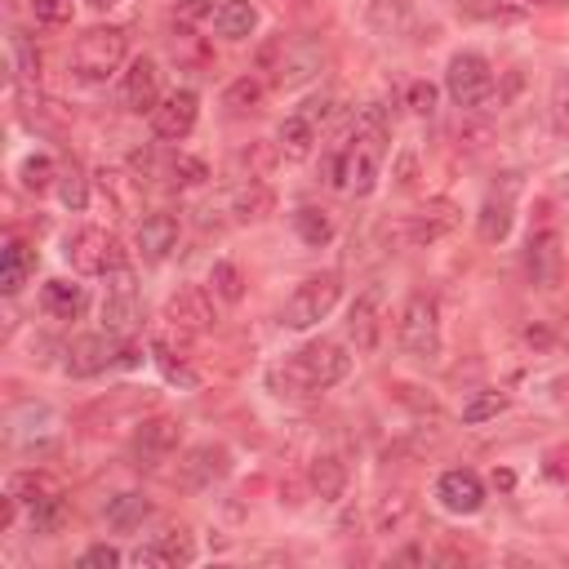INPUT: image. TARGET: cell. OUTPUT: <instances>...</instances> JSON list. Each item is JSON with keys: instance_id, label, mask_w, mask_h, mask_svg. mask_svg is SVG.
Returning <instances> with one entry per match:
<instances>
[{"instance_id": "cell-2", "label": "cell", "mask_w": 569, "mask_h": 569, "mask_svg": "<svg viewBox=\"0 0 569 569\" xmlns=\"http://www.w3.org/2000/svg\"><path fill=\"white\" fill-rule=\"evenodd\" d=\"M351 369V356L333 342V338H316L307 347H298L284 369H276L271 382H284L280 396H307V391H329L333 382H342Z\"/></svg>"}, {"instance_id": "cell-44", "label": "cell", "mask_w": 569, "mask_h": 569, "mask_svg": "<svg viewBox=\"0 0 569 569\" xmlns=\"http://www.w3.org/2000/svg\"><path fill=\"white\" fill-rule=\"evenodd\" d=\"M31 13L44 27H62V22H71V0H31Z\"/></svg>"}, {"instance_id": "cell-24", "label": "cell", "mask_w": 569, "mask_h": 569, "mask_svg": "<svg viewBox=\"0 0 569 569\" xmlns=\"http://www.w3.org/2000/svg\"><path fill=\"white\" fill-rule=\"evenodd\" d=\"M511 218H516V200H511V182H507V191H502V196H498V191H489V196H485V204H480V218H476L480 240H485V244L507 240Z\"/></svg>"}, {"instance_id": "cell-38", "label": "cell", "mask_w": 569, "mask_h": 569, "mask_svg": "<svg viewBox=\"0 0 569 569\" xmlns=\"http://www.w3.org/2000/svg\"><path fill=\"white\" fill-rule=\"evenodd\" d=\"M93 178H98V191L116 204V213H129V204H133V178L120 173V169H107V164H102Z\"/></svg>"}, {"instance_id": "cell-18", "label": "cell", "mask_w": 569, "mask_h": 569, "mask_svg": "<svg viewBox=\"0 0 569 569\" xmlns=\"http://www.w3.org/2000/svg\"><path fill=\"white\" fill-rule=\"evenodd\" d=\"M120 107L133 116H151L160 107V71L151 58H133L120 76Z\"/></svg>"}, {"instance_id": "cell-25", "label": "cell", "mask_w": 569, "mask_h": 569, "mask_svg": "<svg viewBox=\"0 0 569 569\" xmlns=\"http://www.w3.org/2000/svg\"><path fill=\"white\" fill-rule=\"evenodd\" d=\"M40 307L44 316L53 320H80L89 298H84V284H71V280H44L40 284Z\"/></svg>"}, {"instance_id": "cell-37", "label": "cell", "mask_w": 569, "mask_h": 569, "mask_svg": "<svg viewBox=\"0 0 569 569\" xmlns=\"http://www.w3.org/2000/svg\"><path fill=\"white\" fill-rule=\"evenodd\" d=\"M209 289H213V298H222V302H240V298H244V271L222 258V262L209 267Z\"/></svg>"}, {"instance_id": "cell-11", "label": "cell", "mask_w": 569, "mask_h": 569, "mask_svg": "<svg viewBox=\"0 0 569 569\" xmlns=\"http://www.w3.org/2000/svg\"><path fill=\"white\" fill-rule=\"evenodd\" d=\"M142 320V302H138V289H133V276L129 267H116L111 271V284H107V298H102V329L116 333V338H129Z\"/></svg>"}, {"instance_id": "cell-34", "label": "cell", "mask_w": 569, "mask_h": 569, "mask_svg": "<svg viewBox=\"0 0 569 569\" xmlns=\"http://www.w3.org/2000/svg\"><path fill=\"white\" fill-rule=\"evenodd\" d=\"M58 200H62L71 213H80V209L89 204V178H84V169H80L76 160H67V164L58 169Z\"/></svg>"}, {"instance_id": "cell-46", "label": "cell", "mask_w": 569, "mask_h": 569, "mask_svg": "<svg viewBox=\"0 0 569 569\" xmlns=\"http://www.w3.org/2000/svg\"><path fill=\"white\" fill-rule=\"evenodd\" d=\"M551 120H556V129L560 133H569V71L556 80V89H551Z\"/></svg>"}, {"instance_id": "cell-15", "label": "cell", "mask_w": 569, "mask_h": 569, "mask_svg": "<svg viewBox=\"0 0 569 569\" xmlns=\"http://www.w3.org/2000/svg\"><path fill=\"white\" fill-rule=\"evenodd\" d=\"M178 440H182V422H178V418H169V413L142 418L138 431H133V458H138V467L164 462V458L178 449Z\"/></svg>"}, {"instance_id": "cell-56", "label": "cell", "mask_w": 569, "mask_h": 569, "mask_svg": "<svg viewBox=\"0 0 569 569\" xmlns=\"http://www.w3.org/2000/svg\"><path fill=\"white\" fill-rule=\"evenodd\" d=\"M525 4H529V9H538V4H556V0H525Z\"/></svg>"}, {"instance_id": "cell-45", "label": "cell", "mask_w": 569, "mask_h": 569, "mask_svg": "<svg viewBox=\"0 0 569 569\" xmlns=\"http://www.w3.org/2000/svg\"><path fill=\"white\" fill-rule=\"evenodd\" d=\"M213 13H218L213 0H178V4H173V18H178L182 27H196V22L213 18Z\"/></svg>"}, {"instance_id": "cell-52", "label": "cell", "mask_w": 569, "mask_h": 569, "mask_svg": "<svg viewBox=\"0 0 569 569\" xmlns=\"http://www.w3.org/2000/svg\"><path fill=\"white\" fill-rule=\"evenodd\" d=\"M525 342L529 347H551V329L547 325H525Z\"/></svg>"}, {"instance_id": "cell-26", "label": "cell", "mask_w": 569, "mask_h": 569, "mask_svg": "<svg viewBox=\"0 0 569 569\" xmlns=\"http://www.w3.org/2000/svg\"><path fill=\"white\" fill-rule=\"evenodd\" d=\"M307 485H311V493L320 502H338L342 489H347V462L338 453H316L307 462Z\"/></svg>"}, {"instance_id": "cell-39", "label": "cell", "mask_w": 569, "mask_h": 569, "mask_svg": "<svg viewBox=\"0 0 569 569\" xmlns=\"http://www.w3.org/2000/svg\"><path fill=\"white\" fill-rule=\"evenodd\" d=\"M511 400H507V391H476L467 405H462V422H489V418H498L502 409H507Z\"/></svg>"}, {"instance_id": "cell-23", "label": "cell", "mask_w": 569, "mask_h": 569, "mask_svg": "<svg viewBox=\"0 0 569 569\" xmlns=\"http://www.w3.org/2000/svg\"><path fill=\"white\" fill-rule=\"evenodd\" d=\"M413 516H418V502H413V493L409 489H387L382 498H378V507H373V533H405L409 525H413Z\"/></svg>"}, {"instance_id": "cell-42", "label": "cell", "mask_w": 569, "mask_h": 569, "mask_svg": "<svg viewBox=\"0 0 569 569\" xmlns=\"http://www.w3.org/2000/svg\"><path fill=\"white\" fill-rule=\"evenodd\" d=\"M169 173H173V182L178 187H200L204 178H209V164L200 160V156H173V164H169Z\"/></svg>"}, {"instance_id": "cell-54", "label": "cell", "mask_w": 569, "mask_h": 569, "mask_svg": "<svg viewBox=\"0 0 569 569\" xmlns=\"http://www.w3.org/2000/svg\"><path fill=\"white\" fill-rule=\"evenodd\" d=\"M560 342L569 347V311H565V320H560Z\"/></svg>"}, {"instance_id": "cell-10", "label": "cell", "mask_w": 569, "mask_h": 569, "mask_svg": "<svg viewBox=\"0 0 569 569\" xmlns=\"http://www.w3.org/2000/svg\"><path fill=\"white\" fill-rule=\"evenodd\" d=\"M458 222H462V209H458L453 200H445V196H431L427 204H418V209L405 218V244L427 249V244L445 240Z\"/></svg>"}, {"instance_id": "cell-30", "label": "cell", "mask_w": 569, "mask_h": 569, "mask_svg": "<svg viewBox=\"0 0 569 569\" xmlns=\"http://www.w3.org/2000/svg\"><path fill=\"white\" fill-rule=\"evenodd\" d=\"M213 22H218V36H227V40H249L253 27H258V9H253L249 0H222L218 13H213Z\"/></svg>"}, {"instance_id": "cell-6", "label": "cell", "mask_w": 569, "mask_h": 569, "mask_svg": "<svg viewBox=\"0 0 569 569\" xmlns=\"http://www.w3.org/2000/svg\"><path fill=\"white\" fill-rule=\"evenodd\" d=\"M129 58V36L120 27H89L76 49H71V67L80 80H107L111 71H120Z\"/></svg>"}, {"instance_id": "cell-21", "label": "cell", "mask_w": 569, "mask_h": 569, "mask_svg": "<svg viewBox=\"0 0 569 569\" xmlns=\"http://www.w3.org/2000/svg\"><path fill=\"white\" fill-rule=\"evenodd\" d=\"M133 244H138V253H142L147 262H164V258L178 249V218L164 213V209L147 213V218L138 222V231H133Z\"/></svg>"}, {"instance_id": "cell-28", "label": "cell", "mask_w": 569, "mask_h": 569, "mask_svg": "<svg viewBox=\"0 0 569 569\" xmlns=\"http://www.w3.org/2000/svg\"><path fill=\"white\" fill-rule=\"evenodd\" d=\"M31 271H36V253H31L22 240H9V244H4V258H0V293H4V298L22 293V284H27Z\"/></svg>"}, {"instance_id": "cell-55", "label": "cell", "mask_w": 569, "mask_h": 569, "mask_svg": "<svg viewBox=\"0 0 569 569\" xmlns=\"http://www.w3.org/2000/svg\"><path fill=\"white\" fill-rule=\"evenodd\" d=\"M89 4H93V9H111L116 0H89Z\"/></svg>"}, {"instance_id": "cell-33", "label": "cell", "mask_w": 569, "mask_h": 569, "mask_svg": "<svg viewBox=\"0 0 569 569\" xmlns=\"http://www.w3.org/2000/svg\"><path fill=\"white\" fill-rule=\"evenodd\" d=\"M365 22L378 36H396L409 22V0H365Z\"/></svg>"}, {"instance_id": "cell-22", "label": "cell", "mask_w": 569, "mask_h": 569, "mask_svg": "<svg viewBox=\"0 0 569 569\" xmlns=\"http://www.w3.org/2000/svg\"><path fill=\"white\" fill-rule=\"evenodd\" d=\"M271 209H276V191H271L262 178H240V182L227 191V213H231V222H262Z\"/></svg>"}, {"instance_id": "cell-16", "label": "cell", "mask_w": 569, "mask_h": 569, "mask_svg": "<svg viewBox=\"0 0 569 569\" xmlns=\"http://www.w3.org/2000/svg\"><path fill=\"white\" fill-rule=\"evenodd\" d=\"M196 116H200L196 89H173V93L160 98V107L151 111V133L164 138V142H182V138L196 129Z\"/></svg>"}, {"instance_id": "cell-20", "label": "cell", "mask_w": 569, "mask_h": 569, "mask_svg": "<svg viewBox=\"0 0 569 569\" xmlns=\"http://www.w3.org/2000/svg\"><path fill=\"white\" fill-rule=\"evenodd\" d=\"M196 560V542H191V533L187 529H169V533H160L156 542H147V547H138L133 551V565L142 569H178V565H191Z\"/></svg>"}, {"instance_id": "cell-9", "label": "cell", "mask_w": 569, "mask_h": 569, "mask_svg": "<svg viewBox=\"0 0 569 569\" xmlns=\"http://www.w3.org/2000/svg\"><path fill=\"white\" fill-rule=\"evenodd\" d=\"M565 271V244H560V231L551 222L533 227L529 231V244H525V276L533 289H556Z\"/></svg>"}, {"instance_id": "cell-29", "label": "cell", "mask_w": 569, "mask_h": 569, "mask_svg": "<svg viewBox=\"0 0 569 569\" xmlns=\"http://www.w3.org/2000/svg\"><path fill=\"white\" fill-rule=\"evenodd\" d=\"M276 147H280V156H284V160H307V156H311V147H316V124H311L302 111H293V116L280 124Z\"/></svg>"}, {"instance_id": "cell-5", "label": "cell", "mask_w": 569, "mask_h": 569, "mask_svg": "<svg viewBox=\"0 0 569 569\" xmlns=\"http://www.w3.org/2000/svg\"><path fill=\"white\" fill-rule=\"evenodd\" d=\"M342 298V276L338 271H316L307 276L289 298H284V311H280V325L284 329H311L320 325Z\"/></svg>"}, {"instance_id": "cell-32", "label": "cell", "mask_w": 569, "mask_h": 569, "mask_svg": "<svg viewBox=\"0 0 569 569\" xmlns=\"http://www.w3.org/2000/svg\"><path fill=\"white\" fill-rule=\"evenodd\" d=\"M147 516H151V502H147L142 493H116V498L107 502V525H111V529H124V533H129V529H138Z\"/></svg>"}, {"instance_id": "cell-8", "label": "cell", "mask_w": 569, "mask_h": 569, "mask_svg": "<svg viewBox=\"0 0 569 569\" xmlns=\"http://www.w3.org/2000/svg\"><path fill=\"white\" fill-rule=\"evenodd\" d=\"M67 262L80 276H111L116 267H124V253H120V244L107 227H80L67 240Z\"/></svg>"}, {"instance_id": "cell-17", "label": "cell", "mask_w": 569, "mask_h": 569, "mask_svg": "<svg viewBox=\"0 0 569 569\" xmlns=\"http://www.w3.org/2000/svg\"><path fill=\"white\" fill-rule=\"evenodd\" d=\"M436 502L453 516H476L485 507V480L471 467H449L436 480Z\"/></svg>"}, {"instance_id": "cell-1", "label": "cell", "mask_w": 569, "mask_h": 569, "mask_svg": "<svg viewBox=\"0 0 569 569\" xmlns=\"http://www.w3.org/2000/svg\"><path fill=\"white\" fill-rule=\"evenodd\" d=\"M382 156H387V129H382V111L369 107L356 129H351V142L342 147V156L333 160V187H347L351 196H369L378 187V173H382Z\"/></svg>"}, {"instance_id": "cell-7", "label": "cell", "mask_w": 569, "mask_h": 569, "mask_svg": "<svg viewBox=\"0 0 569 569\" xmlns=\"http://www.w3.org/2000/svg\"><path fill=\"white\" fill-rule=\"evenodd\" d=\"M493 84H498V80H493L489 58H480V53H471V49L453 53L449 67H445V89H449L453 107H462V111L485 107V102L493 98Z\"/></svg>"}, {"instance_id": "cell-19", "label": "cell", "mask_w": 569, "mask_h": 569, "mask_svg": "<svg viewBox=\"0 0 569 569\" xmlns=\"http://www.w3.org/2000/svg\"><path fill=\"white\" fill-rule=\"evenodd\" d=\"M347 333H351L360 356H369L378 347V338H382V289L378 284L356 293V302L347 307Z\"/></svg>"}, {"instance_id": "cell-31", "label": "cell", "mask_w": 569, "mask_h": 569, "mask_svg": "<svg viewBox=\"0 0 569 569\" xmlns=\"http://www.w3.org/2000/svg\"><path fill=\"white\" fill-rule=\"evenodd\" d=\"M293 231H298L302 244L325 249V244L333 240V218H329L325 209H316V204H302V209L293 213Z\"/></svg>"}, {"instance_id": "cell-35", "label": "cell", "mask_w": 569, "mask_h": 569, "mask_svg": "<svg viewBox=\"0 0 569 569\" xmlns=\"http://www.w3.org/2000/svg\"><path fill=\"white\" fill-rule=\"evenodd\" d=\"M262 102V80L258 76H236L227 89H222V107L231 111V116H244V111H253Z\"/></svg>"}, {"instance_id": "cell-41", "label": "cell", "mask_w": 569, "mask_h": 569, "mask_svg": "<svg viewBox=\"0 0 569 569\" xmlns=\"http://www.w3.org/2000/svg\"><path fill=\"white\" fill-rule=\"evenodd\" d=\"M151 356H156V365L164 369V378H169V382H178V387H196V373H191V365H187L178 351H169V347H156V342H151Z\"/></svg>"}, {"instance_id": "cell-47", "label": "cell", "mask_w": 569, "mask_h": 569, "mask_svg": "<svg viewBox=\"0 0 569 569\" xmlns=\"http://www.w3.org/2000/svg\"><path fill=\"white\" fill-rule=\"evenodd\" d=\"M405 98H409V111L413 116H431L436 111V84H427V80H413Z\"/></svg>"}, {"instance_id": "cell-27", "label": "cell", "mask_w": 569, "mask_h": 569, "mask_svg": "<svg viewBox=\"0 0 569 569\" xmlns=\"http://www.w3.org/2000/svg\"><path fill=\"white\" fill-rule=\"evenodd\" d=\"M4 493H13L22 507H44V502H53V498H62V489H58V480L49 476V471H36V467H22V471H13L9 476V485H4Z\"/></svg>"}, {"instance_id": "cell-51", "label": "cell", "mask_w": 569, "mask_h": 569, "mask_svg": "<svg viewBox=\"0 0 569 569\" xmlns=\"http://www.w3.org/2000/svg\"><path fill=\"white\" fill-rule=\"evenodd\" d=\"M18 507H22V502H18L13 493H4V502H0V529H4V533H9L13 520H18Z\"/></svg>"}, {"instance_id": "cell-43", "label": "cell", "mask_w": 569, "mask_h": 569, "mask_svg": "<svg viewBox=\"0 0 569 569\" xmlns=\"http://www.w3.org/2000/svg\"><path fill=\"white\" fill-rule=\"evenodd\" d=\"M9 49H13V71H18V80H36V76H40V53L27 44V36L13 31Z\"/></svg>"}, {"instance_id": "cell-36", "label": "cell", "mask_w": 569, "mask_h": 569, "mask_svg": "<svg viewBox=\"0 0 569 569\" xmlns=\"http://www.w3.org/2000/svg\"><path fill=\"white\" fill-rule=\"evenodd\" d=\"M58 169H62V164H53L49 156H40V151H36V156H27V160L18 164V182H22L27 191H36V196H40V191L58 187Z\"/></svg>"}, {"instance_id": "cell-53", "label": "cell", "mask_w": 569, "mask_h": 569, "mask_svg": "<svg viewBox=\"0 0 569 569\" xmlns=\"http://www.w3.org/2000/svg\"><path fill=\"white\" fill-rule=\"evenodd\" d=\"M551 387H556V400H560V405L569 409V373H565V378H556Z\"/></svg>"}, {"instance_id": "cell-48", "label": "cell", "mask_w": 569, "mask_h": 569, "mask_svg": "<svg viewBox=\"0 0 569 569\" xmlns=\"http://www.w3.org/2000/svg\"><path fill=\"white\" fill-rule=\"evenodd\" d=\"M124 556L116 551V547H107V542H98V547H89L84 556H80V569H116Z\"/></svg>"}, {"instance_id": "cell-14", "label": "cell", "mask_w": 569, "mask_h": 569, "mask_svg": "<svg viewBox=\"0 0 569 569\" xmlns=\"http://www.w3.org/2000/svg\"><path fill=\"white\" fill-rule=\"evenodd\" d=\"M227 476H231V449H227V445H213V440L187 449L182 462H178L182 489H213V485L227 480Z\"/></svg>"}, {"instance_id": "cell-50", "label": "cell", "mask_w": 569, "mask_h": 569, "mask_svg": "<svg viewBox=\"0 0 569 569\" xmlns=\"http://www.w3.org/2000/svg\"><path fill=\"white\" fill-rule=\"evenodd\" d=\"M329 111H333V98H311V102H302V116L311 120V124H320V120H329Z\"/></svg>"}, {"instance_id": "cell-12", "label": "cell", "mask_w": 569, "mask_h": 569, "mask_svg": "<svg viewBox=\"0 0 569 569\" xmlns=\"http://www.w3.org/2000/svg\"><path fill=\"white\" fill-rule=\"evenodd\" d=\"M120 351H124V338H116V333H84V338H76L71 347H67V373L71 378H93V373H107L116 360H120Z\"/></svg>"}, {"instance_id": "cell-49", "label": "cell", "mask_w": 569, "mask_h": 569, "mask_svg": "<svg viewBox=\"0 0 569 569\" xmlns=\"http://www.w3.org/2000/svg\"><path fill=\"white\" fill-rule=\"evenodd\" d=\"M391 178H396V187H400V191H409V187L418 182V156H413V151H400V160H396V173H391Z\"/></svg>"}, {"instance_id": "cell-3", "label": "cell", "mask_w": 569, "mask_h": 569, "mask_svg": "<svg viewBox=\"0 0 569 569\" xmlns=\"http://www.w3.org/2000/svg\"><path fill=\"white\" fill-rule=\"evenodd\" d=\"M258 67L271 71V80H276L280 89H298V84H307V80L320 76V67H325V49H320L316 40H289V36H276V40L262 44Z\"/></svg>"}, {"instance_id": "cell-40", "label": "cell", "mask_w": 569, "mask_h": 569, "mask_svg": "<svg viewBox=\"0 0 569 569\" xmlns=\"http://www.w3.org/2000/svg\"><path fill=\"white\" fill-rule=\"evenodd\" d=\"M276 160H280V147H276V142H249V147L236 156V164H249L244 178H267V173L276 169Z\"/></svg>"}, {"instance_id": "cell-4", "label": "cell", "mask_w": 569, "mask_h": 569, "mask_svg": "<svg viewBox=\"0 0 569 569\" xmlns=\"http://www.w3.org/2000/svg\"><path fill=\"white\" fill-rule=\"evenodd\" d=\"M396 347L418 365L440 360V311H436V302L427 293H409L405 298L400 320H396Z\"/></svg>"}, {"instance_id": "cell-13", "label": "cell", "mask_w": 569, "mask_h": 569, "mask_svg": "<svg viewBox=\"0 0 569 569\" xmlns=\"http://www.w3.org/2000/svg\"><path fill=\"white\" fill-rule=\"evenodd\" d=\"M164 320H173L178 329H191V333L213 329V320H218V311H213V289H204V284H178V289L164 298Z\"/></svg>"}]
</instances>
